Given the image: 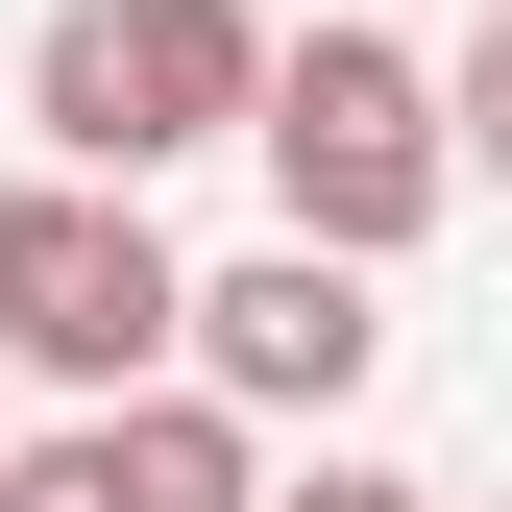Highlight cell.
Listing matches in <instances>:
<instances>
[{"label": "cell", "instance_id": "cell-1", "mask_svg": "<svg viewBox=\"0 0 512 512\" xmlns=\"http://www.w3.org/2000/svg\"><path fill=\"white\" fill-rule=\"evenodd\" d=\"M0 366L25 391H98V415L196 391V269L147 244V196H98V171H25L0 196Z\"/></svg>", "mask_w": 512, "mask_h": 512}, {"label": "cell", "instance_id": "cell-4", "mask_svg": "<svg viewBox=\"0 0 512 512\" xmlns=\"http://www.w3.org/2000/svg\"><path fill=\"white\" fill-rule=\"evenodd\" d=\"M366 366H391V317H366V269H317V244H244V269H196V391L269 439V415H342Z\"/></svg>", "mask_w": 512, "mask_h": 512}, {"label": "cell", "instance_id": "cell-6", "mask_svg": "<svg viewBox=\"0 0 512 512\" xmlns=\"http://www.w3.org/2000/svg\"><path fill=\"white\" fill-rule=\"evenodd\" d=\"M439 122H464V171H512V0L464 25V74H439Z\"/></svg>", "mask_w": 512, "mask_h": 512}, {"label": "cell", "instance_id": "cell-9", "mask_svg": "<svg viewBox=\"0 0 512 512\" xmlns=\"http://www.w3.org/2000/svg\"><path fill=\"white\" fill-rule=\"evenodd\" d=\"M342 25H366V0H342Z\"/></svg>", "mask_w": 512, "mask_h": 512}, {"label": "cell", "instance_id": "cell-3", "mask_svg": "<svg viewBox=\"0 0 512 512\" xmlns=\"http://www.w3.org/2000/svg\"><path fill=\"white\" fill-rule=\"evenodd\" d=\"M244 147H269V220L317 244V269H391V244L464 196V122H439V74H415L391 25H317L293 74H269Z\"/></svg>", "mask_w": 512, "mask_h": 512}, {"label": "cell", "instance_id": "cell-7", "mask_svg": "<svg viewBox=\"0 0 512 512\" xmlns=\"http://www.w3.org/2000/svg\"><path fill=\"white\" fill-rule=\"evenodd\" d=\"M269 512H439V488H391V464H293Z\"/></svg>", "mask_w": 512, "mask_h": 512}, {"label": "cell", "instance_id": "cell-5", "mask_svg": "<svg viewBox=\"0 0 512 512\" xmlns=\"http://www.w3.org/2000/svg\"><path fill=\"white\" fill-rule=\"evenodd\" d=\"M0 512H269V439L220 391H147V415H74L0 464Z\"/></svg>", "mask_w": 512, "mask_h": 512}, {"label": "cell", "instance_id": "cell-8", "mask_svg": "<svg viewBox=\"0 0 512 512\" xmlns=\"http://www.w3.org/2000/svg\"><path fill=\"white\" fill-rule=\"evenodd\" d=\"M0 391H25V366H0ZM0 464H25V439H0Z\"/></svg>", "mask_w": 512, "mask_h": 512}, {"label": "cell", "instance_id": "cell-2", "mask_svg": "<svg viewBox=\"0 0 512 512\" xmlns=\"http://www.w3.org/2000/svg\"><path fill=\"white\" fill-rule=\"evenodd\" d=\"M269 0H74V25L25 49V122H49V171H98V196H147L171 147H244L269 122Z\"/></svg>", "mask_w": 512, "mask_h": 512}]
</instances>
